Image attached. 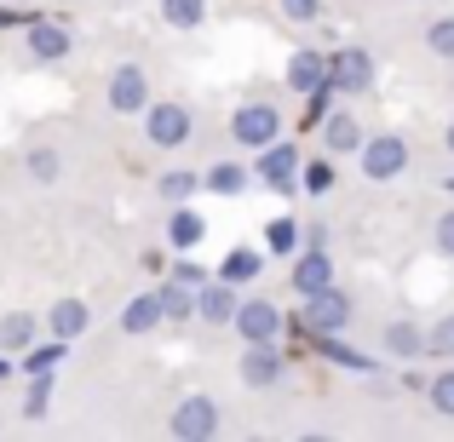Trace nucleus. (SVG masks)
<instances>
[{
  "mask_svg": "<svg viewBox=\"0 0 454 442\" xmlns=\"http://www.w3.org/2000/svg\"><path fill=\"white\" fill-rule=\"evenodd\" d=\"M231 133H236V144L265 150V144L282 138V110H277V104H242V110L231 115Z\"/></svg>",
  "mask_w": 454,
  "mask_h": 442,
  "instance_id": "1",
  "label": "nucleus"
},
{
  "mask_svg": "<svg viewBox=\"0 0 454 442\" xmlns=\"http://www.w3.org/2000/svg\"><path fill=\"white\" fill-rule=\"evenodd\" d=\"M356 155H363V173L374 178V184H386V178H397L403 167H409V144H403L397 133H374Z\"/></svg>",
  "mask_w": 454,
  "mask_h": 442,
  "instance_id": "2",
  "label": "nucleus"
},
{
  "mask_svg": "<svg viewBox=\"0 0 454 442\" xmlns=\"http://www.w3.org/2000/svg\"><path fill=\"white\" fill-rule=\"evenodd\" d=\"M328 87L333 92H368L374 87V58H368L363 46H340V52L328 58Z\"/></svg>",
  "mask_w": 454,
  "mask_h": 442,
  "instance_id": "3",
  "label": "nucleus"
},
{
  "mask_svg": "<svg viewBox=\"0 0 454 442\" xmlns=\"http://www.w3.org/2000/svg\"><path fill=\"white\" fill-rule=\"evenodd\" d=\"M300 173H305V161H300V150L288 144V138H277V144H265L259 150V178H265L270 190H300Z\"/></svg>",
  "mask_w": 454,
  "mask_h": 442,
  "instance_id": "4",
  "label": "nucleus"
},
{
  "mask_svg": "<svg viewBox=\"0 0 454 442\" xmlns=\"http://www.w3.org/2000/svg\"><path fill=\"white\" fill-rule=\"evenodd\" d=\"M190 127H196V121H190L184 104H150V110H145V133H150L155 150H178L190 138Z\"/></svg>",
  "mask_w": 454,
  "mask_h": 442,
  "instance_id": "5",
  "label": "nucleus"
},
{
  "mask_svg": "<svg viewBox=\"0 0 454 442\" xmlns=\"http://www.w3.org/2000/svg\"><path fill=\"white\" fill-rule=\"evenodd\" d=\"M345 322H351V299H345L340 288H322V293H305V328L317 333H340Z\"/></svg>",
  "mask_w": 454,
  "mask_h": 442,
  "instance_id": "6",
  "label": "nucleus"
},
{
  "mask_svg": "<svg viewBox=\"0 0 454 442\" xmlns=\"http://www.w3.org/2000/svg\"><path fill=\"white\" fill-rule=\"evenodd\" d=\"M213 431H219V408H213V397H184L173 408V437L201 442V437H213Z\"/></svg>",
  "mask_w": 454,
  "mask_h": 442,
  "instance_id": "7",
  "label": "nucleus"
},
{
  "mask_svg": "<svg viewBox=\"0 0 454 442\" xmlns=\"http://www.w3.org/2000/svg\"><path fill=\"white\" fill-rule=\"evenodd\" d=\"M236 333H242L247 345L282 339V310H277V305H265V299H247V305L236 310Z\"/></svg>",
  "mask_w": 454,
  "mask_h": 442,
  "instance_id": "8",
  "label": "nucleus"
},
{
  "mask_svg": "<svg viewBox=\"0 0 454 442\" xmlns=\"http://www.w3.org/2000/svg\"><path fill=\"white\" fill-rule=\"evenodd\" d=\"M145 98H150L145 69H138V64H121V69L110 75V110H115V115H138V110H145Z\"/></svg>",
  "mask_w": 454,
  "mask_h": 442,
  "instance_id": "9",
  "label": "nucleus"
},
{
  "mask_svg": "<svg viewBox=\"0 0 454 442\" xmlns=\"http://www.w3.org/2000/svg\"><path fill=\"white\" fill-rule=\"evenodd\" d=\"M288 282H294V293H322V288H333V259H328V247H305V253L294 259Z\"/></svg>",
  "mask_w": 454,
  "mask_h": 442,
  "instance_id": "10",
  "label": "nucleus"
},
{
  "mask_svg": "<svg viewBox=\"0 0 454 442\" xmlns=\"http://www.w3.org/2000/svg\"><path fill=\"white\" fill-rule=\"evenodd\" d=\"M282 368H288V362H282L277 339L247 345V356H242V379H247V385H259V391H265V385H277V379H282Z\"/></svg>",
  "mask_w": 454,
  "mask_h": 442,
  "instance_id": "11",
  "label": "nucleus"
},
{
  "mask_svg": "<svg viewBox=\"0 0 454 442\" xmlns=\"http://www.w3.org/2000/svg\"><path fill=\"white\" fill-rule=\"evenodd\" d=\"M201 236H207V219H201L190 201H178L173 219H167V247H173V253H196Z\"/></svg>",
  "mask_w": 454,
  "mask_h": 442,
  "instance_id": "12",
  "label": "nucleus"
},
{
  "mask_svg": "<svg viewBox=\"0 0 454 442\" xmlns=\"http://www.w3.org/2000/svg\"><path fill=\"white\" fill-rule=\"evenodd\" d=\"M288 87L305 92V98H310V92H322V87H328V58L310 52V46H305V52H294L288 58Z\"/></svg>",
  "mask_w": 454,
  "mask_h": 442,
  "instance_id": "13",
  "label": "nucleus"
},
{
  "mask_svg": "<svg viewBox=\"0 0 454 442\" xmlns=\"http://www.w3.org/2000/svg\"><path fill=\"white\" fill-rule=\"evenodd\" d=\"M236 310H242L236 305V282H224V276L196 293V316L201 322H236Z\"/></svg>",
  "mask_w": 454,
  "mask_h": 442,
  "instance_id": "14",
  "label": "nucleus"
},
{
  "mask_svg": "<svg viewBox=\"0 0 454 442\" xmlns=\"http://www.w3.org/2000/svg\"><path fill=\"white\" fill-rule=\"evenodd\" d=\"M87 322H92L87 299H58V305L46 310V328H52L58 339H81V333H87Z\"/></svg>",
  "mask_w": 454,
  "mask_h": 442,
  "instance_id": "15",
  "label": "nucleus"
},
{
  "mask_svg": "<svg viewBox=\"0 0 454 442\" xmlns=\"http://www.w3.org/2000/svg\"><path fill=\"white\" fill-rule=\"evenodd\" d=\"M69 46H75V41H69L64 23H46V18L29 23V52L35 58H69Z\"/></svg>",
  "mask_w": 454,
  "mask_h": 442,
  "instance_id": "16",
  "label": "nucleus"
},
{
  "mask_svg": "<svg viewBox=\"0 0 454 442\" xmlns=\"http://www.w3.org/2000/svg\"><path fill=\"white\" fill-rule=\"evenodd\" d=\"M161 316H167V305H161V288H155V293H138L133 305L121 310V328H127V333H150Z\"/></svg>",
  "mask_w": 454,
  "mask_h": 442,
  "instance_id": "17",
  "label": "nucleus"
},
{
  "mask_svg": "<svg viewBox=\"0 0 454 442\" xmlns=\"http://www.w3.org/2000/svg\"><path fill=\"white\" fill-rule=\"evenodd\" d=\"M322 138H328V150H340V155H345V150H363V144H368V138H363V127H356L345 110H333L328 121H322Z\"/></svg>",
  "mask_w": 454,
  "mask_h": 442,
  "instance_id": "18",
  "label": "nucleus"
},
{
  "mask_svg": "<svg viewBox=\"0 0 454 442\" xmlns=\"http://www.w3.org/2000/svg\"><path fill=\"white\" fill-rule=\"evenodd\" d=\"M35 333H41V322H35L29 310H12V316H0V345H6V351H29Z\"/></svg>",
  "mask_w": 454,
  "mask_h": 442,
  "instance_id": "19",
  "label": "nucleus"
},
{
  "mask_svg": "<svg viewBox=\"0 0 454 442\" xmlns=\"http://www.w3.org/2000/svg\"><path fill=\"white\" fill-rule=\"evenodd\" d=\"M300 242H305V230H300V219H288V213L265 224V247H270V253L288 259V253H300Z\"/></svg>",
  "mask_w": 454,
  "mask_h": 442,
  "instance_id": "20",
  "label": "nucleus"
},
{
  "mask_svg": "<svg viewBox=\"0 0 454 442\" xmlns=\"http://www.w3.org/2000/svg\"><path fill=\"white\" fill-rule=\"evenodd\" d=\"M219 276L236 282V288H247V282L259 276V247H231V253H224V265H219Z\"/></svg>",
  "mask_w": 454,
  "mask_h": 442,
  "instance_id": "21",
  "label": "nucleus"
},
{
  "mask_svg": "<svg viewBox=\"0 0 454 442\" xmlns=\"http://www.w3.org/2000/svg\"><path fill=\"white\" fill-rule=\"evenodd\" d=\"M64 345L69 339H58V333H52V345H29V356H23V374H58V362H64Z\"/></svg>",
  "mask_w": 454,
  "mask_h": 442,
  "instance_id": "22",
  "label": "nucleus"
},
{
  "mask_svg": "<svg viewBox=\"0 0 454 442\" xmlns=\"http://www.w3.org/2000/svg\"><path fill=\"white\" fill-rule=\"evenodd\" d=\"M207 190H213V196H242V190H247V167L219 161V167L207 173Z\"/></svg>",
  "mask_w": 454,
  "mask_h": 442,
  "instance_id": "23",
  "label": "nucleus"
},
{
  "mask_svg": "<svg viewBox=\"0 0 454 442\" xmlns=\"http://www.w3.org/2000/svg\"><path fill=\"white\" fill-rule=\"evenodd\" d=\"M161 18L173 23V29H196V23L207 18V0H161Z\"/></svg>",
  "mask_w": 454,
  "mask_h": 442,
  "instance_id": "24",
  "label": "nucleus"
},
{
  "mask_svg": "<svg viewBox=\"0 0 454 442\" xmlns=\"http://www.w3.org/2000/svg\"><path fill=\"white\" fill-rule=\"evenodd\" d=\"M322 351H328V362L351 368V374H368V368H380V362H368L363 351H351V345H340V333H322Z\"/></svg>",
  "mask_w": 454,
  "mask_h": 442,
  "instance_id": "25",
  "label": "nucleus"
},
{
  "mask_svg": "<svg viewBox=\"0 0 454 442\" xmlns=\"http://www.w3.org/2000/svg\"><path fill=\"white\" fill-rule=\"evenodd\" d=\"M201 184H207V178H196V173H184V167H173V173H161V196L167 201H173V207H178V201H190V196H196V190Z\"/></svg>",
  "mask_w": 454,
  "mask_h": 442,
  "instance_id": "26",
  "label": "nucleus"
},
{
  "mask_svg": "<svg viewBox=\"0 0 454 442\" xmlns=\"http://www.w3.org/2000/svg\"><path fill=\"white\" fill-rule=\"evenodd\" d=\"M420 328H414V322H391V328H386V351L391 356H414V351H420Z\"/></svg>",
  "mask_w": 454,
  "mask_h": 442,
  "instance_id": "27",
  "label": "nucleus"
},
{
  "mask_svg": "<svg viewBox=\"0 0 454 442\" xmlns=\"http://www.w3.org/2000/svg\"><path fill=\"white\" fill-rule=\"evenodd\" d=\"M426 397H432V408L443 414V420H454V368H449V374H437L432 385H426Z\"/></svg>",
  "mask_w": 454,
  "mask_h": 442,
  "instance_id": "28",
  "label": "nucleus"
},
{
  "mask_svg": "<svg viewBox=\"0 0 454 442\" xmlns=\"http://www.w3.org/2000/svg\"><path fill=\"white\" fill-rule=\"evenodd\" d=\"M46 402H52V374H35L29 379V397H23V414H29V420H41Z\"/></svg>",
  "mask_w": 454,
  "mask_h": 442,
  "instance_id": "29",
  "label": "nucleus"
},
{
  "mask_svg": "<svg viewBox=\"0 0 454 442\" xmlns=\"http://www.w3.org/2000/svg\"><path fill=\"white\" fill-rule=\"evenodd\" d=\"M300 190H310V196H328V190H333V167L328 161H310L305 173H300Z\"/></svg>",
  "mask_w": 454,
  "mask_h": 442,
  "instance_id": "30",
  "label": "nucleus"
},
{
  "mask_svg": "<svg viewBox=\"0 0 454 442\" xmlns=\"http://www.w3.org/2000/svg\"><path fill=\"white\" fill-rule=\"evenodd\" d=\"M426 46H432L437 58H454V18H437L432 29H426Z\"/></svg>",
  "mask_w": 454,
  "mask_h": 442,
  "instance_id": "31",
  "label": "nucleus"
},
{
  "mask_svg": "<svg viewBox=\"0 0 454 442\" xmlns=\"http://www.w3.org/2000/svg\"><path fill=\"white\" fill-rule=\"evenodd\" d=\"M29 173L41 178V184H52V178L64 173V161H58V150H29Z\"/></svg>",
  "mask_w": 454,
  "mask_h": 442,
  "instance_id": "32",
  "label": "nucleus"
},
{
  "mask_svg": "<svg viewBox=\"0 0 454 442\" xmlns=\"http://www.w3.org/2000/svg\"><path fill=\"white\" fill-rule=\"evenodd\" d=\"M426 345H432V351H443V356H454V316L437 322V328L426 333Z\"/></svg>",
  "mask_w": 454,
  "mask_h": 442,
  "instance_id": "33",
  "label": "nucleus"
},
{
  "mask_svg": "<svg viewBox=\"0 0 454 442\" xmlns=\"http://www.w3.org/2000/svg\"><path fill=\"white\" fill-rule=\"evenodd\" d=\"M173 276H178V282H190V288H207V270H201V265H196L190 253H184V259L173 265Z\"/></svg>",
  "mask_w": 454,
  "mask_h": 442,
  "instance_id": "34",
  "label": "nucleus"
},
{
  "mask_svg": "<svg viewBox=\"0 0 454 442\" xmlns=\"http://www.w3.org/2000/svg\"><path fill=\"white\" fill-rule=\"evenodd\" d=\"M322 12V0H282V18H294V23H310Z\"/></svg>",
  "mask_w": 454,
  "mask_h": 442,
  "instance_id": "35",
  "label": "nucleus"
},
{
  "mask_svg": "<svg viewBox=\"0 0 454 442\" xmlns=\"http://www.w3.org/2000/svg\"><path fill=\"white\" fill-rule=\"evenodd\" d=\"M437 247H443V253H454V207L437 219Z\"/></svg>",
  "mask_w": 454,
  "mask_h": 442,
  "instance_id": "36",
  "label": "nucleus"
},
{
  "mask_svg": "<svg viewBox=\"0 0 454 442\" xmlns=\"http://www.w3.org/2000/svg\"><path fill=\"white\" fill-rule=\"evenodd\" d=\"M18 23H23L18 12H6V6H0V29H18Z\"/></svg>",
  "mask_w": 454,
  "mask_h": 442,
  "instance_id": "37",
  "label": "nucleus"
},
{
  "mask_svg": "<svg viewBox=\"0 0 454 442\" xmlns=\"http://www.w3.org/2000/svg\"><path fill=\"white\" fill-rule=\"evenodd\" d=\"M443 144H449V155H454V121H449V138H443Z\"/></svg>",
  "mask_w": 454,
  "mask_h": 442,
  "instance_id": "38",
  "label": "nucleus"
},
{
  "mask_svg": "<svg viewBox=\"0 0 454 442\" xmlns=\"http://www.w3.org/2000/svg\"><path fill=\"white\" fill-rule=\"evenodd\" d=\"M6 374H12V362H6V356H0V379H6Z\"/></svg>",
  "mask_w": 454,
  "mask_h": 442,
  "instance_id": "39",
  "label": "nucleus"
},
{
  "mask_svg": "<svg viewBox=\"0 0 454 442\" xmlns=\"http://www.w3.org/2000/svg\"><path fill=\"white\" fill-rule=\"evenodd\" d=\"M449 190H454V178H449Z\"/></svg>",
  "mask_w": 454,
  "mask_h": 442,
  "instance_id": "40",
  "label": "nucleus"
}]
</instances>
